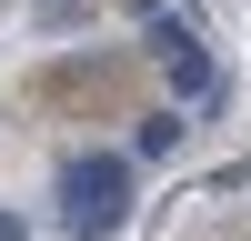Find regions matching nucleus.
<instances>
[{
  "label": "nucleus",
  "mask_w": 251,
  "mask_h": 241,
  "mask_svg": "<svg viewBox=\"0 0 251 241\" xmlns=\"http://www.w3.org/2000/svg\"><path fill=\"white\" fill-rule=\"evenodd\" d=\"M171 141H181V111H151V120H141V161H161Z\"/></svg>",
  "instance_id": "7ed1b4c3"
},
{
  "label": "nucleus",
  "mask_w": 251,
  "mask_h": 241,
  "mask_svg": "<svg viewBox=\"0 0 251 241\" xmlns=\"http://www.w3.org/2000/svg\"><path fill=\"white\" fill-rule=\"evenodd\" d=\"M0 241H30V231H20V211H0Z\"/></svg>",
  "instance_id": "20e7f679"
},
{
  "label": "nucleus",
  "mask_w": 251,
  "mask_h": 241,
  "mask_svg": "<svg viewBox=\"0 0 251 241\" xmlns=\"http://www.w3.org/2000/svg\"><path fill=\"white\" fill-rule=\"evenodd\" d=\"M151 60L171 71V91H181V100H201V91H211V50H201V30H191V20H151Z\"/></svg>",
  "instance_id": "f03ea898"
},
{
  "label": "nucleus",
  "mask_w": 251,
  "mask_h": 241,
  "mask_svg": "<svg viewBox=\"0 0 251 241\" xmlns=\"http://www.w3.org/2000/svg\"><path fill=\"white\" fill-rule=\"evenodd\" d=\"M50 10H60V0H50Z\"/></svg>",
  "instance_id": "39448f33"
},
{
  "label": "nucleus",
  "mask_w": 251,
  "mask_h": 241,
  "mask_svg": "<svg viewBox=\"0 0 251 241\" xmlns=\"http://www.w3.org/2000/svg\"><path fill=\"white\" fill-rule=\"evenodd\" d=\"M60 221H71V241H111L131 221V161L121 151H71L60 161Z\"/></svg>",
  "instance_id": "f257e3e1"
}]
</instances>
